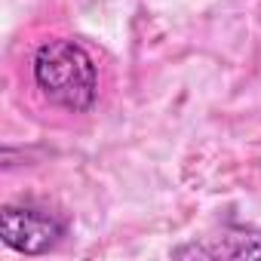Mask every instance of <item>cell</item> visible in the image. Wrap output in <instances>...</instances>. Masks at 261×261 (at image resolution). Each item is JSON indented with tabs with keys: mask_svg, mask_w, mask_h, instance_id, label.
Segmentation results:
<instances>
[{
	"mask_svg": "<svg viewBox=\"0 0 261 261\" xmlns=\"http://www.w3.org/2000/svg\"><path fill=\"white\" fill-rule=\"evenodd\" d=\"M172 258L185 261H258L261 258V230L255 227H230L221 237L191 240L172 249Z\"/></svg>",
	"mask_w": 261,
	"mask_h": 261,
	"instance_id": "3",
	"label": "cell"
},
{
	"mask_svg": "<svg viewBox=\"0 0 261 261\" xmlns=\"http://www.w3.org/2000/svg\"><path fill=\"white\" fill-rule=\"evenodd\" d=\"M68 233L65 218L37 206H4L0 212V237L22 255H46Z\"/></svg>",
	"mask_w": 261,
	"mask_h": 261,
	"instance_id": "2",
	"label": "cell"
},
{
	"mask_svg": "<svg viewBox=\"0 0 261 261\" xmlns=\"http://www.w3.org/2000/svg\"><path fill=\"white\" fill-rule=\"evenodd\" d=\"M34 83L56 108L86 114L98 98V71L77 40H46L34 53Z\"/></svg>",
	"mask_w": 261,
	"mask_h": 261,
	"instance_id": "1",
	"label": "cell"
}]
</instances>
